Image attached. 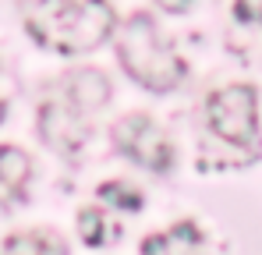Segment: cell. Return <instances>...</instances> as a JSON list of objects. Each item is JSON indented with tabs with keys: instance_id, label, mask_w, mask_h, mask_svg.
I'll return each instance as SVG.
<instances>
[{
	"instance_id": "6da1fadb",
	"label": "cell",
	"mask_w": 262,
	"mask_h": 255,
	"mask_svg": "<svg viewBox=\"0 0 262 255\" xmlns=\"http://www.w3.org/2000/svg\"><path fill=\"white\" fill-rule=\"evenodd\" d=\"M114 7L106 0H36L25 25L29 36L60 53H85L110 39Z\"/></svg>"
},
{
	"instance_id": "7a4b0ae2",
	"label": "cell",
	"mask_w": 262,
	"mask_h": 255,
	"mask_svg": "<svg viewBox=\"0 0 262 255\" xmlns=\"http://www.w3.org/2000/svg\"><path fill=\"white\" fill-rule=\"evenodd\" d=\"M117 57L131 78L149 92H170L184 78V60L163 42L149 14H131L117 36Z\"/></svg>"
},
{
	"instance_id": "3957f363",
	"label": "cell",
	"mask_w": 262,
	"mask_h": 255,
	"mask_svg": "<svg viewBox=\"0 0 262 255\" xmlns=\"http://www.w3.org/2000/svg\"><path fill=\"white\" fill-rule=\"evenodd\" d=\"M209 128L234 145H255V89L252 85H227L206 103Z\"/></svg>"
},
{
	"instance_id": "277c9868",
	"label": "cell",
	"mask_w": 262,
	"mask_h": 255,
	"mask_svg": "<svg viewBox=\"0 0 262 255\" xmlns=\"http://www.w3.org/2000/svg\"><path fill=\"white\" fill-rule=\"evenodd\" d=\"M114 142H117V149L128 160L156 170V174H167V170L174 167V145H170V138L152 124L149 117H142V114H131V117H124L121 124L114 128Z\"/></svg>"
},
{
	"instance_id": "5b68a950",
	"label": "cell",
	"mask_w": 262,
	"mask_h": 255,
	"mask_svg": "<svg viewBox=\"0 0 262 255\" xmlns=\"http://www.w3.org/2000/svg\"><path fill=\"white\" fill-rule=\"evenodd\" d=\"M39 135L50 149L60 153H75L78 145H85L89 124L82 117V110H75L71 103H43L39 110Z\"/></svg>"
},
{
	"instance_id": "8992f818",
	"label": "cell",
	"mask_w": 262,
	"mask_h": 255,
	"mask_svg": "<svg viewBox=\"0 0 262 255\" xmlns=\"http://www.w3.org/2000/svg\"><path fill=\"white\" fill-rule=\"evenodd\" d=\"M64 89H68V103L82 114H92L99 110L106 99H110V78L96 68H78L64 78Z\"/></svg>"
},
{
	"instance_id": "52a82bcc",
	"label": "cell",
	"mask_w": 262,
	"mask_h": 255,
	"mask_svg": "<svg viewBox=\"0 0 262 255\" xmlns=\"http://www.w3.org/2000/svg\"><path fill=\"white\" fill-rule=\"evenodd\" d=\"M202 241L195 223H177L167 234H156L149 241H142V255H188L195 245Z\"/></svg>"
},
{
	"instance_id": "ba28073f",
	"label": "cell",
	"mask_w": 262,
	"mask_h": 255,
	"mask_svg": "<svg viewBox=\"0 0 262 255\" xmlns=\"http://www.w3.org/2000/svg\"><path fill=\"white\" fill-rule=\"evenodd\" d=\"M4 255H68V248H64V241H57V238H43V234L25 230V234L7 238Z\"/></svg>"
},
{
	"instance_id": "9c48e42d",
	"label": "cell",
	"mask_w": 262,
	"mask_h": 255,
	"mask_svg": "<svg viewBox=\"0 0 262 255\" xmlns=\"http://www.w3.org/2000/svg\"><path fill=\"white\" fill-rule=\"evenodd\" d=\"M29 174H32V163H29V156L21 149L0 145V181H7L14 192H21L25 181H29Z\"/></svg>"
},
{
	"instance_id": "30bf717a",
	"label": "cell",
	"mask_w": 262,
	"mask_h": 255,
	"mask_svg": "<svg viewBox=\"0 0 262 255\" xmlns=\"http://www.w3.org/2000/svg\"><path fill=\"white\" fill-rule=\"evenodd\" d=\"M110 227L103 223V213L99 209H82L78 213V234H82V241H85L89 248H99V245H106V234Z\"/></svg>"
},
{
	"instance_id": "8fae6325",
	"label": "cell",
	"mask_w": 262,
	"mask_h": 255,
	"mask_svg": "<svg viewBox=\"0 0 262 255\" xmlns=\"http://www.w3.org/2000/svg\"><path fill=\"white\" fill-rule=\"evenodd\" d=\"M99 199H106L110 206H121V209H142V195L135 192V188H128V184H121V181H110V184H103L99 188Z\"/></svg>"
},
{
	"instance_id": "7c38bea8",
	"label": "cell",
	"mask_w": 262,
	"mask_h": 255,
	"mask_svg": "<svg viewBox=\"0 0 262 255\" xmlns=\"http://www.w3.org/2000/svg\"><path fill=\"white\" fill-rule=\"evenodd\" d=\"M234 14H237V22L262 25V0H237L234 4Z\"/></svg>"
},
{
	"instance_id": "4fadbf2b",
	"label": "cell",
	"mask_w": 262,
	"mask_h": 255,
	"mask_svg": "<svg viewBox=\"0 0 262 255\" xmlns=\"http://www.w3.org/2000/svg\"><path fill=\"white\" fill-rule=\"evenodd\" d=\"M163 11H174V14H181V11H188L191 7V0H156Z\"/></svg>"
},
{
	"instance_id": "5bb4252c",
	"label": "cell",
	"mask_w": 262,
	"mask_h": 255,
	"mask_svg": "<svg viewBox=\"0 0 262 255\" xmlns=\"http://www.w3.org/2000/svg\"><path fill=\"white\" fill-rule=\"evenodd\" d=\"M18 195H21V192H14L7 181H0V206H7V202H11V199H18Z\"/></svg>"
},
{
	"instance_id": "9a60e30c",
	"label": "cell",
	"mask_w": 262,
	"mask_h": 255,
	"mask_svg": "<svg viewBox=\"0 0 262 255\" xmlns=\"http://www.w3.org/2000/svg\"><path fill=\"white\" fill-rule=\"evenodd\" d=\"M4 117H7V107H4V99H0V121H4Z\"/></svg>"
}]
</instances>
